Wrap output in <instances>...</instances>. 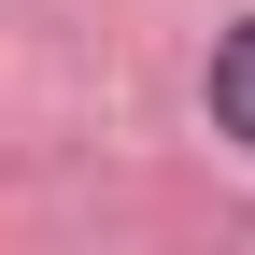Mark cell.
Wrapping results in <instances>:
<instances>
[{
	"label": "cell",
	"instance_id": "obj_1",
	"mask_svg": "<svg viewBox=\"0 0 255 255\" xmlns=\"http://www.w3.org/2000/svg\"><path fill=\"white\" fill-rule=\"evenodd\" d=\"M213 128L255 142V28H227V57H213Z\"/></svg>",
	"mask_w": 255,
	"mask_h": 255
}]
</instances>
